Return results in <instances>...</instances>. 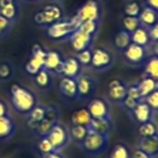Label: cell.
Wrapping results in <instances>:
<instances>
[{
  "mask_svg": "<svg viewBox=\"0 0 158 158\" xmlns=\"http://www.w3.org/2000/svg\"><path fill=\"white\" fill-rule=\"evenodd\" d=\"M136 86H138L139 91L144 100L147 95L151 94L153 91H155L158 88V81H156L155 79L151 78V77L145 76L143 79H141Z\"/></svg>",
  "mask_w": 158,
  "mask_h": 158,
  "instance_id": "4316f807",
  "label": "cell"
},
{
  "mask_svg": "<svg viewBox=\"0 0 158 158\" xmlns=\"http://www.w3.org/2000/svg\"><path fill=\"white\" fill-rule=\"evenodd\" d=\"M64 59L62 54L57 51H48L46 54V60H44V69L48 72L55 73V74H61L62 66H63Z\"/></svg>",
  "mask_w": 158,
  "mask_h": 158,
  "instance_id": "e0dca14e",
  "label": "cell"
},
{
  "mask_svg": "<svg viewBox=\"0 0 158 158\" xmlns=\"http://www.w3.org/2000/svg\"><path fill=\"white\" fill-rule=\"evenodd\" d=\"M114 63V56L113 54L104 48H97L92 50V60H91V66L95 69L103 72V70L110 68Z\"/></svg>",
  "mask_w": 158,
  "mask_h": 158,
  "instance_id": "9c48e42d",
  "label": "cell"
},
{
  "mask_svg": "<svg viewBox=\"0 0 158 158\" xmlns=\"http://www.w3.org/2000/svg\"><path fill=\"white\" fill-rule=\"evenodd\" d=\"M101 12V5L98 0H87L76 12L75 18L79 21V23L86 21H100Z\"/></svg>",
  "mask_w": 158,
  "mask_h": 158,
  "instance_id": "8992f818",
  "label": "cell"
},
{
  "mask_svg": "<svg viewBox=\"0 0 158 158\" xmlns=\"http://www.w3.org/2000/svg\"><path fill=\"white\" fill-rule=\"evenodd\" d=\"M149 36H151L152 42L158 41V22L149 29Z\"/></svg>",
  "mask_w": 158,
  "mask_h": 158,
  "instance_id": "f6af8a7d",
  "label": "cell"
},
{
  "mask_svg": "<svg viewBox=\"0 0 158 158\" xmlns=\"http://www.w3.org/2000/svg\"><path fill=\"white\" fill-rule=\"evenodd\" d=\"M10 100L13 108L20 114L27 115L38 104L35 92L21 84H13L10 87Z\"/></svg>",
  "mask_w": 158,
  "mask_h": 158,
  "instance_id": "6da1fadb",
  "label": "cell"
},
{
  "mask_svg": "<svg viewBox=\"0 0 158 158\" xmlns=\"http://www.w3.org/2000/svg\"><path fill=\"white\" fill-rule=\"evenodd\" d=\"M127 95L132 99L136 100V101H143V98L141 95L140 91L138 89V86L136 85H131V86H128V90H127Z\"/></svg>",
  "mask_w": 158,
  "mask_h": 158,
  "instance_id": "7bdbcfd3",
  "label": "cell"
},
{
  "mask_svg": "<svg viewBox=\"0 0 158 158\" xmlns=\"http://www.w3.org/2000/svg\"><path fill=\"white\" fill-rule=\"evenodd\" d=\"M100 28V21H86V22H81L79 25L78 29H80L84 33L88 34V35L92 36L95 38L98 31Z\"/></svg>",
  "mask_w": 158,
  "mask_h": 158,
  "instance_id": "836d02e7",
  "label": "cell"
},
{
  "mask_svg": "<svg viewBox=\"0 0 158 158\" xmlns=\"http://www.w3.org/2000/svg\"><path fill=\"white\" fill-rule=\"evenodd\" d=\"M56 123H59V112L55 107L53 106H48L47 110V116L37 126L35 129V133L37 134L39 138L42 136H47L52 127Z\"/></svg>",
  "mask_w": 158,
  "mask_h": 158,
  "instance_id": "30bf717a",
  "label": "cell"
},
{
  "mask_svg": "<svg viewBox=\"0 0 158 158\" xmlns=\"http://www.w3.org/2000/svg\"><path fill=\"white\" fill-rule=\"evenodd\" d=\"M127 90L128 85L126 82L117 78L112 79L107 86V95L114 103L121 104L123 99L127 97Z\"/></svg>",
  "mask_w": 158,
  "mask_h": 158,
  "instance_id": "8fae6325",
  "label": "cell"
},
{
  "mask_svg": "<svg viewBox=\"0 0 158 158\" xmlns=\"http://www.w3.org/2000/svg\"><path fill=\"white\" fill-rule=\"evenodd\" d=\"M130 158H151V157H149L146 153H144L142 149H140V148L136 147L135 149H133V151L131 152V156H130Z\"/></svg>",
  "mask_w": 158,
  "mask_h": 158,
  "instance_id": "ee69618b",
  "label": "cell"
},
{
  "mask_svg": "<svg viewBox=\"0 0 158 158\" xmlns=\"http://www.w3.org/2000/svg\"><path fill=\"white\" fill-rule=\"evenodd\" d=\"M62 19H63L62 7L57 3H51L36 12L34 15V22L40 27H48Z\"/></svg>",
  "mask_w": 158,
  "mask_h": 158,
  "instance_id": "3957f363",
  "label": "cell"
},
{
  "mask_svg": "<svg viewBox=\"0 0 158 158\" xmlns=\"http://www.w3.org/2000/svg\"><path fill=\"white\" fill-rule=\"evenodd\" d=\"M81 67L80 63L78 62L76 56H69L64 59L63 66H62L61 74L65 77H69V78L76 79L77 77L80 75L81 72Z\"/></svg>",
  "mask_w": 158,
  "mask_h": 158,
  "instance_id": "7402d4cb",
  "label": "cell"
},
{
  "mask_svg": "<svg viewBox=\"0 0 158 158\" xmlns=\"http://www.w3.org/2000/svg\"><path fill=\"white\" fill-rule=\"evenodd\" d=\"M29 1H35V0H29Z\"/></svg>",
  "mask_w": 158,
  "mask_h": 158,
  "instance_id": "f907efd6",
  "label": "cell"
},
{
  "mask_svg": "<svg viewBox=\"0 0 158 158\" xmlns=\"http://www.w3.org/2000/svg\"><path fill=\"white\" fill-rule=\"evenodd\" d=\"M87 108L92 118H106L110 116L107 102L101 98H94L91 100Z\"/></svg>",
  "mask_w": 158,
  "mask_h": 158,
  "instance_id": "9a60e30c",
  "label": "cell"
},
{
  "mask_svg": "<svg viewBox=\"0 0 158 158\" xmlns=\"http://www.w3.org/2000/svg\"><path fill=\"white\" fill-rule=\"evenodd\" d=\"M16 132V125L10 114L0 116V141L11 139Z\"/></svg>",
  "mask_w": 158,
  "mask_h": 158,
  "instance_id": "ac0fdd59",
  "label": "cell"
},
{
  "mask_svg": "<svg viewBox=\"0 0 158 158\" xmlns=\"http://www.w3.org/2000/svg\"><path fill=\"white\" fill-rule=\"evenodd\" d=\"M139 20L142 26L151 29L158 22V12L152 8L145 6L139 15Z\"/></svg>",
  "mask_w": 158,
  "mask_h": 158,
  "instance_id": "cb8c5ba5",
  "label": "cell"
},
{
  "mask_svg": "<svg viewBox=\"0 0 158 158\" xmlns=\"http://www.w3.org/2000/svg\"><path fill=\"white\" fill-rule=\"evenodd\" d=\"M79 21L75 18V15L70 19H62V20L57 21L56 23L50 25L47 27V36L52 40H64V39H69L72 34L78 29Z\"/></svg>",
  "mask_w": 158,
  "mask_h": 158,
  "instance_id": "7a4b0ae2",
  "label": "cell"
},
{
  "mask_svg": "<svg viewBox=\"0 0 158 158\" xmlns=\"http://www.w3.org/2000/svg\"><path fill=\"white\" fill-rule=\"evenodd\" d=\"M123 26L126 31L132 34L136 28L141 26V23L139 18H134V16H127L125 15L123 19Z\"/></svg>",
  "mask_w": 158,
  "mask_h": 158,
  "instance_id": "8d00e7d4",
  "label": "cell"
},
{
  "mask_svg": "<svg viewBox=\"0 0 158 158\" xmlns=\"http://www.w3.org/2000/svg\"><path fill=\"white\" fill-rule=\"evenodd\" d=\"M9 114V110H8L7 103L2 100H0V116H3V115Z\"/></svg>",
  "mask_w": 158,
  "mask_h": 158,
  "instance_id": "7dc6e473",
  "label": "cell"
},
{
  "mask_svg": "<svg viewBox=\"0 0 158 158\" xmlns=\"http://www.w3.org/2000/svg\"><path fill=\"white\" fill-rule=\"evenodd\" d=\"M38 149H39V152L42 155L54 152V147H53L52 143L50 142V140L47 136L39 138V140H38Z\"/></svg>",
  "mask_w": 158,
  "mask_h": 158,
  "instance_id": "f35d334b",
  "label": "cell"
},
{
  "mask_svg": "<svg viewBox=\"0 0 158 158\" xmlns=\"http://www.w3.org/2000/svg\"><path fill=\"white\" fill-rule=\"evenodd\" d=\"M138 103H139V101H136V100L132 99V98H130L127 95V97L123 99V101L121 102L120 105H123V110H125L126 112H128L129 114H131V112L134 110V107L138 105Z\"/></svg>",
  "mask_w": 158,
  "mask_h": 158,
  "instance_id": "b9f144b4",
  "label": "cell"
},
{
  "mask_svg": "<svg viewBox=\"0 0 158 158\" xmlns=\"http://www.w3.org/2000/svg\"><path fill=\"white\" fill-rule=\"evenodd\" d=\"M151 47H152L151 50H152V52H153V55H155V56H158V41L152 42Z\"/></svg>",
  "mask_w": 158,
  "mask_h": 158,
  "instance_id": "681fc988",
  "label": "cell"
},
{
  "mask_svg": "<svg viewBox=\"0 0 158 158\" xmlns=\"http://www.w3.org/2000/svg\"><path fill=\"white\" fill-rule=\"evenodd\" d=\"M77 60L80 63L81 66H88L91 65V60H92V50L91 49H87L81 52H78L77 54Z\"/></svg>",
  "mask_w": 158,
  "mask_h": 158,
  "instance_id": "ab89813d",
  "label": "cell"
},
{
  "mask_svg": "<svg viewBox=\"0 0 158 158\" xmlns=\"http://www.w3.org/2000/svg\"><path fill=\"white\" fill-rule=\"evenodd\" d=\"M153 113L154 112L152 110V108L149 107L146 102L143 100V101L139 102L138 105L134 107V110L131 112V115H132L133 120L140 125V123L152 120V118H153Z\"/></svg>",
  "mask_w": 158,
  "mask_h": 158,
  "instance_id": "ffe728a7",
  "label": "cell"
},
{
  "mask_svg": "<svg viewBox=\"0 0 158 158\" xmlns=\"http://www.w3.org/2000/svg\"><path fill=\"white\" fill-rule=\"evenodd\" d=\"M130 156H131V151L123 143L115 145L110 154V158H130Z\"/></svg>",
  "mask_w": 158,
  "mask_h": 158,
  "instance_id": "d6a6232c",
  "label": "cell"
},
{
  "mask_svg": "<svg viewBox=\"0 0 158 158\" xmlns=\"http://www.w3.org/2000/svg\"><path fill=\"white\" fill-rule=\"evenodd\" d=\"M68 132H69L70 139L80 144V143L85 140V138L87 136L89 130H88V127H85V126L73 125Z\"/></svg>",
  "mask_w": 158,
  "mask_h": 158,
  "instance_id": "1f68e13d",
  "label": "cell"
},
{
  "mask_svg": "<svg viewBox=\"0 0 158 158\" xmlns=\"http://www.w3.org/2000/svg\"><path fill=\"white\" fill-rule=\"evenodd\" d=\"M47 51L39 44H35L31 48V56L25 64V72L31 76H35L39 70L44 68Z\"/></svg>",
  "mask_w": 158,
  "mask_h": 158,
  "instance_id": "5b68a950",
  "label": "cell"
},
{
  "mask_svg": "<svg viewBox=\"0 0 158 158\" xmlns=\"http://www.w3.org/2000/svg\"><path fill=\"white\" fill-rule=\"evenodd\" d=\"M59 91L62 97L67 101H75L78 99V90H77L76 79L63 76L59 82Z\"/></svg>",
  "mask_w": 158,
  "mask_h": 158,
  "instance_id": "4fadbf2b",
  "label": "cell"
},
{
  "mask_svg": "<svg viewBox=\"0 0 158 158\" xmlns=\"http://www.w3.org/2000/svg\"><path fill=\"white\" fill-rule=\"evenodd\" d=\"M123 54L126 61L131 65H142L147 60V48L131 44L123 51Z\"/></svg>",
  "mask_w": 158,
  "mask_h": 158,
  "instance_id": "ba28073f",
  "label": "cell"
},
{
  "mask_svg": "<svg viewBox=\"0 0 158 158\" xmlns=\"http://www.w3.org/2000/svg\"><path fill=\"white\" fill-rule=\"evenodd\" d=\"M138 133L140 138H148L158 133V127L153 120L140 123L138 127Z\"/></svg>",
  "mask_w": 158,
  "mask_h": 158,
  "instance_id": "4dcf8cb0",
  "label": "cell"
},
{
  "mask_svg": "<svg viewBox=\"0 0 158 158\" xmlns=\"http://www.w3.org/2000/svg\"><path fill=\"white\" fill-rule=\"evenodd\" d=\"M42 158H65L63 155H62L60 152H51V153L49 154H44V155H42Z\"/></svg>",
  "mask_w": 158,
  "mask_h": 158,
  "instance_id": "bcb514c9",
  "label": "cell"
},
{
  "mask_svg": "<svg viewBox=\"0 0 158 158\" xmlns=\"http://www.w3.org/2000/svg\"><path fill=\"white\" fill-rule=\"evenodd\" d=\"M144 73L146 76L158 81V56L152 55L144 63Z\"/></svg>",
  "mask_w": 158,
  "mask_h": 158,
  "instance_id": "f546056e",
  "label": "cell"
},
{
  "mask_svg": "<svg viewBox=\"0 0 158 158\" xmlns=\"http://www.w3.org/2000/svg\"><path fill=\"white\" fill-rule=\"evenodd\" d=\"M34 77V82L37 87H39L40 89H49L52 84V76L51 73L48 72L47 69H41L37 73Z\"/></svg>",
  "mask_w": 158,
  "mask_h": 158,
  "instance_id": "83f0119b",
  "label": "cell"
},
{
  "mask_svg": "<svg viewBox=\"0 0 158 158\" xmlns=\"http://www.w3.org/2000/svg\"><path fill=\"white\" fill-rule=\"evenodd\" d=\"M70 120H72L73 125L88 127L90 121L92 120V117H91L88 108L81 107V108H78V110L73 112L72 116H70Z\"/></svg>",
  "mask_w": 158,
  "mask_h": 158,
  "instance_id": "484cf974",
  "label": "cell"
},
{
  "mask_svg": "<svg viewBox=\"0 0 158 158\" xmlns=\"http://www.w3.org/2000/svg\"><path fill=\"white\" fill-rule=\"evenodd\" d=\"M131 40H132V44L148 48L152 44L151 36H149V29L141 25L139 28H136L131 34Z\"/></svg>",
  "mask_w": 158,
  "mask_h": 158,
  "instance_id": "d4e9b609",
  "label": "cell"
},
{
  "mask_svg": "<svg viewBox=\"0 0 158 158\" xmlns=\"http://www.w3.org/2000/svg\"><path fill=\"white\" fill-rule=\"evenodd\" d=\"M78 99H88L93 94L95 90L94 80L88 75H79L76 78Z\"/></svg>",
  "mask_w": 158,
  "mask_h": 158,
  "instance_id": "5bb4252c",
  "label": "cell"
},
{
  "mask_svg": "<svg viewBox=\"0 0 158 158\" xmlns=\"http://www.w3.org/2000/svg\"><path fill=\"white\" fill-rule=\"evenodd\" d=\"M47 110H48V106L37 104V105L27 114V126H28L33 131H35L37 126L39 125L44 119V117L47 116Z\"/></svg>",
  "mask_w": 158,
  "mask_h": 158,
  "instance_id": "603a6c76",
  "label": "cell"
},
{
  "mask_svg": "<svg viewBox=\"0 0 158 158\" xmlns=\"http://www.w3.org/2000/svg\"><path fill=\"white\" fill-rule=\"evenodd\" d=\"M153 112H158V88L144 99Z\"/></svg>",
  "mask_w": 158,
  "mask_h": 158,
  "instance_id": "60d3db41",
  "label": "cell"
},
{
  "mask_svg": "<svg viewBox=\"0 0 158 158\" xmlns=\"http://www.w3.org/2000/svg\"><path fill=\"white\" fill-rule=\"evenodd\" d=\"M47 138L50 140V142L52 143L53 147H54V151L56 152L62 151L70 140L69 132L67 131L65 126L62 125L61 123H56L53 126Z\"/></svg>",
  "mask_w": 158,
  "mask_h": 158,
  "instance_id": "52a82bcc",
  "label": "cell"
},
{
  "mask_svg": "<svg viewBox=\"0 0 158 158\" xmlns=\"http://www.w3.org/2000/svg\"><path fill=\"white\" fill-rule=\"evenodd\" d=\"M14 67L9 61L0 62V80L1 81H8L13 77Z\"/></svg>",
  "mask_w": 158,
  "mask_h": 158,
  "instance_id": "e575fe53",
  "label": "cell"
},
{
  "mask_svg": "<svg viewBox=\"0 0 158 158\" xmlns=\"http://www.w3.org/2000/svg\"><path fill=\"white\" fill-rule=\"evenodd\" d=\"M132 44L131 34L126 31L125 29L118 31L114 37V46L117 50L123 51L127 47H129Z\"/></svg>",
  "mask_w": 158,
  "mask_h": 158,
  "instance_id": "f1b7e54d",
  "label": "cell"
},
{
  "mask_svg": "<svg viewBox=\"0 0 158 158\" xmlns=\"http://www.w3.org/2000/svg\"><path fill=\"white\" fill-rule=\"evenodd\" d=\"M138 148L142 149L151 158L158 156V133L148 138H140L136 144Z\"/></svg>",
  "mask_w": 158,
  "mask_h": 158,
  "instance_id": "44dd1931",
  "label": "cell"
},
{
  "mask_svg": "<svg viewBox=\"0 0 158 158\" xmlns=\"http://www.w3.org/2000/svg\"><path fill=\"white\" fill-rule=\"evenodd\" d=\"M81 149L88 155H100L108 146V136L89 131L85 140L80 143Z\"/></svg>",
  "mask_w": 158,
  "mask_h": 158,
  "instance_id": "277c9868",
  "label": "cell"
},
{
  "mask_svg": "<svg viewBox=\"0 0 158 158\" xmlns=\"http://www.w3.org/2000/svg\"><path fill=\"white\" fill-rule=\"evenodd\" d=\"M0 14L11 22H15L20 14L18 0H0Z\"/></svg>",
  "mask_w": 158,
  "mask_h": 158,
  "instance_id": "d6986e66",
  "label": "cell"
},
{
  "mask_svg": "<svg viewBox=\"0 0 158 158\" xmlns=\"http://www.w3.org/2000/svg\"><path fill=\"white\" fill-rule=\"evenodd\" d=\"M93 39H94V37L84 33L80 29H77L76 31H74L69 37L70 46H72L73 50L76 51L77 53L87 50V49H90Z\"/></svg>",
  "mask_w": 158,
  "mask_h": 158,
  "instance_id": "7c38bea8",
  "label": "cell"
},
{
  "mask_svg": "<svg viewBox=\"0 0 158 158\" xmlns=\"http://www.w3.org/2000/svg\"><path fill=\"white\" fill-rule=\"evenodd\" d=\"M14 23L9 21L8 19H6L3 15L0 14V40H2L3 38H6L9 33L13 28Z\"/></svg>",
  "mask_w": 158,
  "mask_h": 158,
  "instance_id": "74e56055",
  "label": "cell"
},
{
  "mask_svg": "<svg viewBox=\"0 0 158 158\" xmlns=\"http://www.w3.org/2000/svg\"><path fill=\"white\" fill-rule=\"evenodd\" d=\"M113 123L112 117H106V118H92L88 126V130L91 132L102 134V135L108 136L112 132Z\"/></svg>",
  "mask_w": 158,
  "mask_h": 158,
  "instance_id": "2e32d148",
  "label": "cell"
},
{
  "mask_svg": "<svg viewBox=\"0 0 158 158\" xmlns=\"http://www.w3.org/2000/svg\"><path fill=\"white\" fill-rule=\"evenodd\" d=\"M141 11H142V6L138 1H129L123 7V13L127 16H134L139 18Z\"/></svg>",
  "mask_w": 158,
  "mask_h": 158,
  "instance_id": "d590c367",
  "label": "cell"
},
{
  "mask_svg": "<svg viewBox=\"0 0 158 158\" xmlns=\"http://www.w3.org/2000/svg\"><path fill=\"white\" fill-rule=\"evenodd\" d=\"M145 5L158 12V0H145Z\"/></svg>",
  "mask_w": 158,
  "mask_h": 158,
  "instance_id": "c3c4849f",
  "label": "cell"
}]
</instances>
